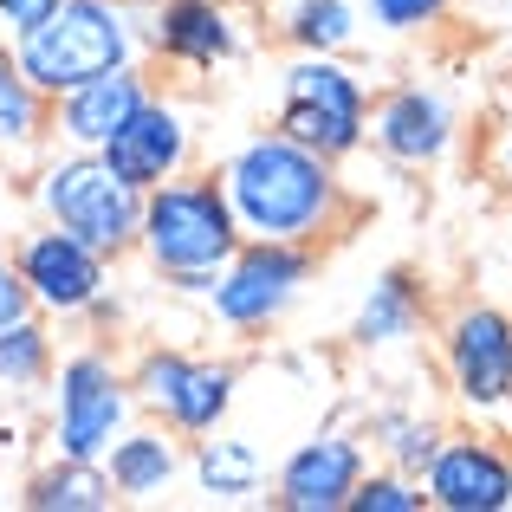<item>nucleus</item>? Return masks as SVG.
<instances>
[{
  "label": "nucleus",
  "instance_id": "obj_9",
  "mask_svg": "<svg viewBox=\"0 0 512 512\" xmlns=\"http://www.w3.org/2000/svg\"><path fill=\"white\" fill-rule=\"evenodd\" d=\"M441 376L467 415L512 409V312L506 305H454L441 325Z\"/></svg>",
  "mask_w": 512,
  "mask_h": 512
},
{
  "label": "nucleus",
  "instance_id": "obj_25",
  "mask_svg": "<svg viewBox=\"0 0 512 512\" xmlns=\"http://www.w3.org/2000/svg\"><path fill=\"white\" fill-rule=\"evenodd\" d=\"M357 7L383 39H422L435 26H448L454 0H357Z\"/></svg>",
  "mask_w": 512,
  "mask_h": 512
},
{
  "label": "nucleus",
  "instance_id": "obj_3",
  "mask_svg": "<svg viewBox=\"0 0 512 512\" xmlns=\"http://www.w3.org/2000/svg\"><path fill=\"white\" fill-rule=\"evenodd\" d=\"M7 46L20 59V72L46 98H59L85 78L150 59V0H52Z\"/></svg>",
  "mask_w": 512,
  "mask_h": 512
},
{
  "label": "nucleus",
  "instance_id": "obj_23",
  "mask_svg": "<svg viewBox=\"0 0 512 512\" xmlns=\"http://www.w3.org/2000/svg\"><path fill=\"white\" fill-rule=\"evenodd\" d=\"M52 363H59L52 318L26 312V318H13V325L0 331V389H7V396H33V389H46Z\"/></svg>",
  "mask_w": 512,
  "mask_h": 512
},
{
  "label": "nucleus",
  "instance_id": "obj_17",
  "mask_svg": "<svg viewBox=\"0 0 512 512\" xmlns=\"http://www.w3.org/2000/svg\"><path fill=\"white\" fill-rule=\"evenodd\" d=\"M104 474H111V493L124 506H156L175 493V480L188 474V454L182 435H169L163 422H130L124 435L111 441L104 454Z\"/></svg>",
  "mask_w": 512,
  "mask_h": 512
},
{
  "label": "nucleus",
  "instance_id": "obj_19",
  "mask_svg": "<svg viewBox=\"0 0 512 512\" xmlns=\"http://www.w3.org/2000/svg\"><path fill=\"white\" fill-rule=\"evenodd\" d=\"M188 480H195V493L208 506H253L260 493H273L266 454L247 435H227V428H214V435H201L188 448Z\"/></svg>",
  "mask_w": 512,
  "mask_h": 512
},
{
  "label": "nucleus",
  "instance_id": "obj_20",
  "mask_svg": "<svg viewBox=\"0 0 512 512\" xmlns=\"http://www.w3.org/2000/svg\"><path fill=\"white\" fill-rule=\"evenodd\" d=\"M52 143V98L20 72L13 46L0 39V163H33Z\"/></svg>",
  "mask_w": 512,
  "mask_h": 512
},
{
  "label": "nucleus",
  "instance_id": "obj_31",
  "mask_svg": "<svg viewBox=\"0 0 512 512\" xmlns=\"http://www.w3.org/2000/svg\"><path fill=\"white\" fill-rule=\"evenodd\" d=\"M0 500H7V493H0Z\"/></svg>",
  "mask_w": 512,
  "mask_h": 512
},
{
  "label": "nucleus",
  "instance_id": "obj_26",
  "mask_svg": "<svg viewBox=\"0 0 512 512\" xmlns=\"http://www.w3.org/2000/svg\"><path fill=\"white\" fill-rule=\"evenodd\" d=\"M350 512H428L422 480L402 474V467H370L350 493Z\"/></svg>",
  "mask_w": 512,
  "mask_h": 512
},
{
  "label": "nucleus",
  "instance_id": "obj_27",
  "mask_svg": "<svg viewBox=\"0 0 512 512\" xmlns=\"http://www.w3.org/2000/svg\"><path fill=\"white\" fill-rule=\"evenodd\" d=\"M26 312H33L26 279H20V266H13V247H0V331H7L13 318H26Z\"/></svg>",
  "mask_w": 512,
  "mask_h": 512
},
{
  "label": "nucleus",
  "instance_id": "obj_22",
  "mask_svg": "<svg viewBox=\"0 0 512 512\" xmlns=\"http://www.w3.org/2000/svg\"><path fill=\"white\" fill-rule=\"evenodd\" d=\"M279 39L292 52H357L363 46V7L357 0H286Z\"/></svg>",
  "mask_w": 512,
  "mask_h": 512
},
{
  "label": "nucleus",
  "instance_id": "obj_15",
  "mask_svg": "<svg viewBox=\"0 0 512 512\" xmlns=\"http://www.w3.org/2000/svg\"><path fill=\"white\" fill-rule=\"evenodd\" d=\"M240 52L247 33L221 0H150V59L175 72H221Z\"/></svg>",
  "mask_w": 512,
  "mask_h": 512
},
{
  "label": "nucleus",
  "instance_id": "obj_7",
  "mask_svg": "<svg viewBox=\"0 0 512 512\" xmlns=\"http://www.w3.org/2000/svg\"><path fill=\"white\" fill-rule=\"evenodd\" d=\"M124 370H130L137 415L163 422L169 435H182V441H201V435H214V428H227V415H234V402H240L234 363L201 357V350H182V344H143Z\"/></svg>",
  "mask_w": 512,
  "mask_h": 512
},
{
  "label": "nucleus",
  "instance_id": "obj_29",
  "mask_svg": "<svg viewBox=\"0 0 512 512\" xmlns=\"http://www.w3.org/2000/svg\"><path fill=\"white\" fill-rule=\"evenodd\" d=\"M467 7H474L487 26H512V0H467Z\"/></svg>",
  "mask_w": 512,
  "mask_h": 512
},
{
  "label": "nucleus",
  "instance_id": "obj_4",
  "mask_svg": "<svg viewBox=\"0 0 512 512\" xmlns=\"http://www.w3.org/2000/svg\"><path fill=\"white\" fill-rule=\"evenodd\" d=\"M370 78L350 65V52H292L286 78H279V111L273 130H286L292 143L350 163L357 150H370Z\"/></svg>",
  "mask_w": 512,
  "mask_h": 512
},
{
  "label": "nucleus",
  "instance_id": "obj_28",
  "mask_svg": "<svg viewBox=\"0 0 512 512\" xmlns=\"http://www.w3.org/2000/svg\"><path fill=\"white\" fill-rule=\"evenodd\" d=\"M52 0H0V39H13V33H26V26L46 13Z\"/></svg>",
  "mask_w": 512,
  "mask_h": 512
},
{
  "label": "nucleus",
  "instance_id": "obj_10",
  "mask_svg": "<svg viewBox=\"0 0 512 512\" xmlns=\"http://www.w3.org/2000/svg\"><path fill=\"white\" fill-rule=\"evenodd\" d=\"M13 266H20L26 279V299H33L39 318H52V325H72V318H91V305L111 292V260H104L98 247H85L78 234H65V227L39 221L26 227L20 240H13Z\"/></svg>",
  "mask_w": 512,
  "mask_h": 512
},
{
  "label": "nucleus",
  "instance_id": "obj_14",
  "mask_svg": "<svg viewBox=\"0 0 512 512\" xmlns=\"http://www.w3.org/2000/svg\"><path fill=\"white\" fill-rule=\"evenodd\" d=\"M428 512H512V448L493 435H441L422 467Z\"/></svg>",
  "mask_w": 512,
  "mask_h": 512
},
{
  "label": "nucleus",
  "instance_id": "obj_11",
  "mask_svg": "<svg viewBox=\"0 0 512 512\" xmlns=\"http://www.w3.org/2000/svg\"><path fill=\"white\" fill-rule=\"evenodd\" d=\"M461 143V111L441 85H389L370 104V150L396 169H441Z\"/></svg>",
  "mask_w": 512,
  "mask_h": 512
},
{
  "label": "nucleus",
  "instance_id": "obj_18",
  "mask_svg": "<svg viewBox=\"0 0 512 512\" xmlns=\"http://www.w3.org/2000/svg\"><path fill=\"white\" fill-rule=\"evenodd\" d=\"M422 325H428V279L415 273V266H389V273L370 279V292H363L357 312H350V344L383 357V350L415 344Z\"/></svg>",
  "mask_w": 512,
  "mask_h": 512
},
{
  "label": "nucleus",
  "instance_id": "obj_24",
  "mask_svg": "<svg viewBox=\"0 0 512 512\" xmlns=\"http://www.w3.org/2000/svg\"><path fill=\"white\" fill-rule=\"evenodd\" d=\"M441 435H448V428H441L435 415H422V409H376L370 415V448H376V461H383V467H402V474H415V480H422V467L435 461Z\"/></svg>",
  "mask_w": 512,
  "mask_h": 512
},
{
  "label": "nucleus",
  "instance_id": "obj_30",
  "mask_svg": "<svg viewBox=\"0 0 512 512\" xmlns=\"http://www.w3.org/2000/svg\"><path fill=\"white\" fill-rule=\"evenodd\" d=\"M493 163H500V182L512 188V124H506V137H500V150H493Z\"/></svg>",
  "mask_w": 512,
  "mask_h": 512
},
{
  "label": "nucleus",
  "instance_id": "obj_16",
  "mask_svg": "<svg viewBox=\"0 0 512 512\" xmlns=\"http://www.w3.org/2000/svg\"><path fill=\"white\" fill-rule=\"evenodd\" d=\"M150 91H156V78L143 72V65H124V72H104V78H85V85L59 91V98H52V143H59V150H104V137H111Z\"/></svg>",
  "mask_w": 512,
  "mask_h": 512
},
{
  "label": "nucleus",
  "instance_id": "obj_1",
  "mask_svg": "<svg viewBox=\"0 0 512 512\" xmlns=\"http://www.w3.org/2000/svg\"><path fill=\"white\" fill-rule=\"evenodd\" d=\"M221 195L234 208L240 240H292V247H325L357 221L344 175L331 156L292 143L286 130L247 137L221 169Z\"/></svg>",
  "mask_w": 512,
  "mask_h": 512
},
{
  "label": "nucleus",
  "instance_id": "obj_6",
  "mask_svg": "<svg viewBox=\"0 0 512 512\" xmlns=\"http://www.w3.org/2000/svg\"><path fill=\"white\" fill-rule=\"evenodd\" d=\"M46 389H52V415H46L52 454H72V461H104V454H111V441L137 422L130 370L104 344L65 350V357L52 363Z\"/></svg>",
  "mask_w": 512,
  "mask_h": 512
},
{
  "label": "nucleus",
  "instance_id": "obj_13",
  "mask_svg": "<svg viewBox=\"0 0 512 512\" xmlns=\"http://www.w3.org/2000/svg\"><path fill=\"white\" fill-rule=\"evenodd\" d=\"M98 156L124 175L130 188H156V182H169V175L195 169V117H188L169 91H150V98L104 137Z\"/></svg>",
  "mask_w": 512,
  "mask_h": 512
},
{
  "label": "nucleus",
  "instance_id": "obj_8",
  "mask_svg": "<svg viewBox=\"0 0 512 512\" xmlns=\"http://www.w3.org/2000/svg\"><path fill=\"white\" fill-rule=\"evenodd\" d=\"M318 279V247H292V240H240L234 260L214 273V286L201 292L208 318L227 338H266L286 325V312L305 299V286Z\"/></svg>",
  "mask_w": 512,
  "mask_h": 512
},
{
  "label": "nucleus",
  "instance_id": "obj_12",
  "mask_svg": "<svg viewBox=\"0 0 512 512\" xmlns=\"http://www.w3.org/2000/svg\"><path fill=\"white\" fill-rule=\"evenodd\" d=\"M370 474V435L357 428H318L273 467L279 512H350V493Z\"/></svg>",
  "mask_w": 512,
  "mask_h": 512
},
{
  "label": "nucleus",
  "instance_id": "obj_21",
  "mask_svg": "<svg viewBox=\"0 0 512 512\" xmlns=\"http://www.w3.org/2000/svg\"><path fill=\"white\" fill-rule=\"evenodd\" d=\"M20 506L26 512H111L117 493H111L104 461H72V454H52V461H39L33 474L20 480Z\"/></svg>",
  "mask_w": 512,
  "mask_h": 512
},
{
  "label": "nucleus",
  "instance_id": "obj_5",
  "mask_svg": "<svg viewBox=\"0 0 512 512\" xmlns=\"http://www.w3.org/2000/svg\"><path fill=\"white\" fill-rule=\"evenodd\" d=\"M33 208H39V221H52L65 234H78L85 247H98L111 266L137 253L143 188H130L98 150H59L52 163H39Z\"/></svg>",
  "mask_w": 512,
  "mask_h": 512
},
{
  "label": "nucleus",
  "instance_id": "obj_2",
  "mask_svg": "<svg viewBox=\"0 0 512 512\" xmlns=\"http://www.w3.org/2000/svg\"><path fill=\"white\" fill-rule=\"evenodd\" d=\"M240 247L234 208L221 195L214 169H182L169 182L143 188V221H137V260L163 292L201 299Z\"/></svg>",
  "mask_w": 512,
  "mask_h": 512
}]
</instances>
